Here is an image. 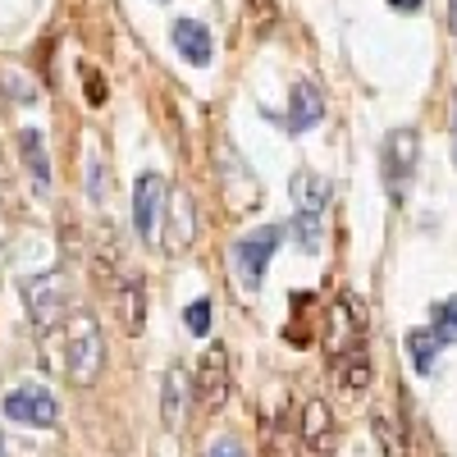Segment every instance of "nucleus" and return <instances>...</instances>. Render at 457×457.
Masks as SVG:
<instances>
[{
  "label": "nucleus",
  "mask_w": 457,
  "mask_h": 457,
  "mask_svg": "<svg viewBox=\"0 0 457 457\" xmlns=\"http://www.w3.org/2000/svg\"><path fill=\"white\" fill-rule=\"evenodd\" d=\"M279 243H284V224H265V228H256V234H243V238L234 243V279H238L247 293L261 288L265 265L275 261V247H279Z\"/></svg>",
  "instance_id": "2"
},
{
  "label": "nucleus",
  "mask_w": 457,
  "mask_h": 457,
  "mask_svg": "<svg viewBox=\"0 0 457 457\" xmlns=\"http://www.w3.org/2000/svg\"><path fill=\"white\" fill-rule=\"evenodd\" d=\"M334 444H338V426H334L329 403L307 398L302 403V448L312 457H334Z\"/></svg>",
  "instance_id": "9"
},
{
  "label": "nucleus",
  "mask_w": 457,
  "mask_h": 457,
  "mask_svg": "<svg viewBox=\"0 0 457 457\" xmlns=\"http://www.w3.org/2000/svg\"><path fill=\"white\" fill-rule=\"evenodd\" d=\"M370 430H375L379 448H385V457H407V435H403V426L394 421L389 411H375L370 416Z\"/></svg>",
  "instance_id": "17"
},
{
  "label": "nucleus",
  "mask_w": 457,
  "mask_h": 457,
  "mask_svg": "<svg viewBox=\"0 0 457 457\" xmlns=\"http://www.w3.org/2000/svg\"><path fill=\"white\" fill-rule=\"evenodd\" d=\"M261 457H297V448L279 421H261Z\"/></svg>",
  "instance_id": "18"
},
{
  "label": "nucleus",
  "mask_w": 457,
  "mask_h": 457,
  "mask_svg": "<svg viewBox=\"0 0 457 457\" xmlns=\"http://www.w3.org/2000/svg\"><path fill=\"white\" fill-rule=\"evenodd\" d=\"M87 96H92V101H105V83H101V73H87Z\"/></svg>",
  "instance_id": "28"
},
{
  "label": "nucleus",
  "mask_w": 457,
  "mask_h": 457,
  "mask_svg": "<svg viewBox=\"0 0 457 457\" xmlns=\"http://www.w3.org/2000/svg\"><path fill=\"white\" fill-rule=\"evenodd\" d=\"M279 19V5L275 0H247V23H252V37H265Z\"/></svg>",
  "instance_id": "23"
},
{
  "label": "nucleus",
  "mask_w": 457,
  "mask_h": 457,
  "mask_svg": "<svg viewBox=\"0 0 457 457\" xmlns=\"http://www.w3.org/2000/svg\"><path fill=\"white\" fill-rule=\"evenodd\" d=\"M5 416L19 426H32V430H51L60 421V403L42 385H19L5 394Z\"/></svg>",
  "instance_id": "8"
},
{
  "label": "nucleus",
  "mask_w": 457,
  "mask_h": 457,
  "mask_svg": "<svg viewBox=\"0 0 457 457\" xmlns=\"http://www.w3.org/2000/svg\"><path fill=\"white\" fill-rule=\"evenodd\" d=\"M389 5H394L398 14H416V10H421V5H426V0H389Z\"/></svg>",
  "instance_id": "29"
},
{
  "label": "nucleus",
  "mask_w": 457,
  "mask_h": 457,
  "mask_svg": "<svg viewBox=\"0 0 457 457\" xmlns=\"http://www.w3.org/2000/svg\"><path fill=\"white\" fill-rule=\"evenodd\" d=\"M174 46H179V55H183L187 64H197V69H206V64L215 60L211 28L197 23V19H179V23H174Z\"/></svg>",
  "instance_id": "11"
},
{
  "label": "nucleus",
  "mask_w": 457,
  "mask_h": 457,
  "mask_svg": "<svg viewBox=\"0 0 457 457\" xmlns=\"http://www.w3.org/2000/svg\"><path fill=\"white\" fill-rule=\"evenodd\" d=\"M430 329L439 334V343H457V297H444L430 312Z\"/></svg>",
  "instance_id": "21"
},
{
  "label": "nucleus",
  "mask_w": 457,
  "mask_h": 457,
  "mask_svg": "<svg viewBox=\"0 0 457 457\" xmlns=\"http://www.w3.org/2000/svg\"><path fill=\"white\" fill-rule=\"evenodd\" d=\"M170 206H174V234L165 238V247L183 252L187 243H193V234H197V202L187 197L183 187H170Z\"/></svg>",
  "instance_id": "13"
},
{
  "label": "nucleus",
  "mask_w": 457,
  "mask_h": 457,
  "mask_svg": "<svg viewBox=\"0 0 457 457\" xmlns=\"http://www.w3.org/2000/svg\"><path fill=\"white\" fill-rule=\"evenodd\" d=\"M293 202H297V211L320 215L325 202H329V183H325L320 174H312V170H297V174H293Z\"/></svg>",
  "instance_id": "15"
},
{
  "label": "nucleus",
  "mask_w": 457,
  "mask_h": 457,
  "mask_svg": "<svg viewBox=\"0 0 457 457\" xmlns=\"http://www.w3.org/2000/svg\"><path fill=\"white\" fill-rule=\"evenodd\" d=\"M293 234H297V247H302V252H320V215H312V211H297V220H293Z\"/></svg>",
  "instance_id": "22"
},
{
  "label": "nucleus",
  "mask_w": 457,
  "mask_h": 457,
  "mask_svg": "<svg viewBox=\"0 0 457 457\" xmlns=\"http://www.w3.org/2000/svg\"><path fill=\"white\" fill-rule=\"evenodd\" d=\"M453 165H457V96H453Z\"/></svg>",
  "instance_id": "30"
},
{
  "label": "nucleus",
  "mask_w": 457,
  "mask_h": 457,
  "mask_svg": "<svg viewBox=\"0 0 457 457\" xmlns=\"http://www.w3.org/2000/svg\"><path fill=\"white\" fill-rule=\"evenodd\" d=\"M448 23H453V32H457V0H448Z\"/></svg>",
  "instance_id": "31"
},
{
  "label": "nucleus",
  "mask_w": 457,
  "mask_h": 457,
  "mask_svg": "<svg viewBox=\"0 0 457 457\" xmlns=\"http://www.w3.org/2000/svg\"><path fill=\"white\" fill-rule=\"evenodd\" d=\"M361 343H366V312L353 293H343L325 316V348L329 357H343L348 348H361Z\"/></svg>",
  "instance_id": "7"
},
{
  "label": "nucleus",
  "mask_w": 457,
  "mask_h": 457,
  "mask_svg": "<svg viewBox=\"0 0 457 457\" xmlns=\"http://www.w3.org/2000/svg\"><path fill=\"white\" fill-rule=\"evenodd\" d=\"M87 193H92L96 202L105 197V165H101V156H92V161H87Z\"/></svg>",
  "instance_id": "25"
},
{
  "label": "nucleus",
  "mask_w": 457,
  "mask_h": 457,
  "mask_svg": "<svg viewBox=\"0 0 457 457\" xmlns=\"http://www.w3.org/2000/svg\"><path fill=\"white\" fill-rule=\"evenodd\" d=\"M156 5H170V0H156Z\"/></svg>",
  "instance_id": "32"
},
{
  "label": "nucleus",
  "mask_w": 457,
  "mask_h": 457,
  "mask_svg": "<svg viewBox=\"0 0 457 457\" xmlns=\"http://www.w3.org/2000/svg\"><path fill=\"white\" fill-rule=\"evenodd\" d=\"M183 325H187V329H193L197 338H202V334H211V297H197V302H193V307H187V312H183Z\"/></svg>",
  "instance_id": "24"
},
{
  "label": "nucleus",
  "mask_w": 457,
  "mask_h": 457,
  "mask_svg": "<svg viewBox=\"0 0 457 457\" xmlns=\"http://www.w3.org/2000/svg\"><path fill=\"white\" fill-rule=\"evenodd\" d=\"M206 457H247V453H243L238 439H228V435H224V439H215V444L206 448Z\"/></svg>",
  "instance_id": "26"
},
{
  "label": "nucleus",
  "mask_w": 457,
  "mask_h": 457,
  "mask_svg": "<svg viewBox=\"0 0 457 457\" xmlns=\"http://www.w3.org/2000/svg\"><path fill=\"white\" fill-rule=\"evenodd\" d=\"M183 403V375L179 370H165V389H161V407H165V426L170 430H179V407Z\"/></svg>",
  "instance_id": "20"
},
{
  "label": "nucleus",
  "mask_w": 457,
  "mask_h": 457,
  "mask_svg": "<svg viewBox=\"0 0 457 457\" xmlns=\"http://www.w3.org/2000/svg\"><path fill=\"white\" fill-rule=\"evenodd\" d=\"M325 120V96L316 83H293V96H288V133H307Z\"/></svg>",
  "instance_id": "10"
},
{
  "label": "nucleus",
  "mask_w": 457,
  "mask_h": 457,
  "mask_svg": "<svg viewBox=\"0 0 457 457\" xmlns=\"http://www.w3.org/2000/svg\"><path fill=\"white\" fill-rule=\"evenodd\" d=\"M439 348H444V343H439V334H435V329H411V334H407V357H411V366L421 370V375H430V370H435Z\"/></svg>",
  "instance_id": "16"
},
{
  "label": "nucleus",
  "mask_w": 457,
  "mask_h": 457,
  "mask_svg": "<svg viewBox=\"0 0 457 457\" xmlns=\"http://www.w3.org/2000/svg\"><path fill=\"white\" fill-rule=\"evenodd\" d=\"M0 83H5V92H10V96H19V101H23V105H28V101H32V96H37V92H32V87H28V83H23V79H19V83H14V73H0Z\"/></svg>",
  "instance_id": "27"
},
{
  "label": "nucleus",
  "mask_w": 457,
  "mask_h": 457,
  "mask_svg": "<svg viewBox=\"0 0 457 457\" xmlns=\"http://www.w3.org/2000/svg\"><path fill=\"white\" fill-rule=\"evenodd\" d=\"M165 197L170 183L161 174H142L133 187V228L146 247H161V220H165Z\"/></svg>",
  "instance_id": "6"
},
{
  "label": "nucleus",
  "mask_w": 457,
  "mask_h": 457,
  "mask_svg": "<svg viewBox=\"0 0 457 457\" xmlns=\"http://www.w3.org/2000/svg\"><path fill=\"white\" fill-rule=\"evenodd\" d=\"M23 302H28V316H32L37 329H55L64 320V312H69V284H64V275L46 270V275L23 279Z\"/></svg>",
  "instance_id": "4"
},
{
  "label": "nucleus",
  "mask_w": 457,
  "mask_h": 457,
  "mask_svg": "<svg viewBox=\"0 0 457 457\" xmlns=\"http://www.w3.org/2000/svg\"><path fill=\"white\" fill-rule=\"evenodd\" d=\"M101 361H105V348H101V329L87 312H73L64 320V375L73 385H92L101 375Z\"/></svg>",
  "instance_id": "1"
},
{
  "label": "nucleus",
  "mask_w": 457,
  "mask_h": 457,
  "mask_svg": "<svg viewBox=\"0 0 457 457\" xmlns=\"http://www.w3.org/2000/svg\"><path fill=\"white\" fill-rule=\"evenodd\" d=\"M124 329L129 334H142V279L137 275H129L124 279Z\"/></svg>",
  "instance_id": "19"
},
{
  "label": "nucleus",
  "mask_w": 457,
  "mask_h": 457,
  "mask_svg": "<svg viewBox=\"0 0 457 457\" xmlns=\"http://www.w3.org/2000/svg\"><path fill=\"white\" fill-rule=\"evenodd\" d=\"M228 389H234V375H228V348H224V343H211V348L202 353V361H197V385H193L202 416L224 411Z\"/></svg>",
  "instance_id": "5"
},
{
  "label": "nucleus",
  "mask_w": 457,
  "mask_h": 457,
  "mask_svg": "<svg viewBox=\"0 0 457 457\" xmlns=\"http://www.w3.org/2000/svg\"><path fill=\"white\" fill-rule=\"evenodd\" d=\"M19 146H23V161L37 179V193H51V161H46V137L37 129H23L19 133Z\"/></svg>",
  "instance_id": "14"
},
{
  "label": "nucleus",
  "mask_w": 457,
  "mask_h": 457,
  "mask_svg": "<svg viewBox=\"0 0 457 457\" xmlns=\"http://www.w3.org/2000/svg\"><path fill=\"white\" fill-rule=\"evenodd\" d=\"M334 385L348 394V398L366 394V385H370V357H366V343H361V348H348L343 357H334Z\"/></svg>",
  "instance_id": "12"
},
{
  "label": "nucleus",
  "mask_w": 457,
  "mask_h": 457,
  "mask_svg": "<svg viewBox=\"0 0 457 457\" xmlns=\"http://www.w3.org/2000/svg\"><path fill=\"white\" fill-rule=\"evenodd\" d=\"M416 165H421V137H416V129H394L385 137V146H379V174H385V187L394 197H403L411 187Z\"/></svg>",
  "instance_id": "3"
}]
</instances>
